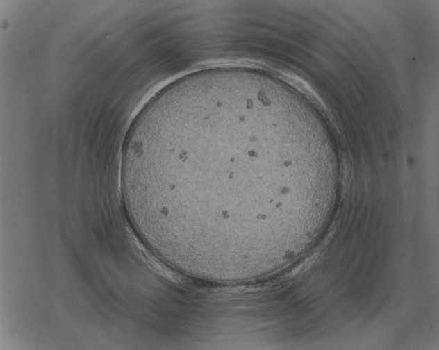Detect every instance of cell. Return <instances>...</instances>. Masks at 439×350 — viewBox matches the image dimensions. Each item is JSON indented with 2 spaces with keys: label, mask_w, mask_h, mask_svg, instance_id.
Instances as JSON below:
<instances>
[{
  "label": "cell",
  "mask_w": 439,
  "mask_h": 350,
  "mask_svg": "<svg viewBox=\"0 0 439 350\" xmlns=\"http://www.w3.org/2000/svg\"><path fill=\"white\" fill-rule=\"evenodd\" d=\"M260 114L246 101L218 98L138 125L122 159L121 186L157 247L246 255L262 244V225L271 224L285 199L304 193L308 163L265 157Z\"/></svg>",
  "instance_id": "6da1fadb"
}]
</instances>
